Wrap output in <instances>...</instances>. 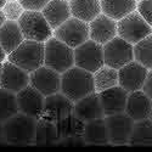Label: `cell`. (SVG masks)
<instances>
[{
	"mask_svg": "<svg viewBox=\"0 0 152 152\" xmlns=\"http://www.w3.org/2000/svg\"><path fill=\"white\" fill-rule=\"evenodd\" d=\"M18 111L27 116L39 119L44 111L45 96L38 91L35 88L28 84L26 88L16 93Z\"/></svg>",
	"mask_w": 152,
	"mask_h": 152,
	"instance_id": "7c38bea8",
	"label": "cell"
},
{
	"mask_svg": "<svg viewBox=\"0 0 152 152\" xmlns=\"http://www.w3.org/2000/svg\"><path fill=\"white\" fill-rule=\"evenodd\" d=\"M18 112L16 93L0 86V122L4 123L6 119L11 118Z\"/></svg>",
	"mask_w": 152,
	"mask_h": 152,
	"instance_id": "f1b7e54d",
	"label": "cell"
},
{
	"mask_svg": "<svg viewBox=\"0 0 152 152\" xmlns=\"http://www.w3.org/2000/svg\"><path fill=\"white\" fill-rule=\"evenodd\" d=\"M73 115L80 121L89 122L96 118H104L105 113L101 106V101L96 91L82 97L73 104Z\"/></svg>",
	"mask_w": 152,
	"mask_h": 152,
	"instance_id": "e0dca14e",
	"label": "cell"
},
{
	"mask_svg": "<svg viewBox=\"0 0 152 152\" xmlns=\"http://www.w3.org/2000/svg\"><path fill=\"white\" fill-rule=\"evenodd\" d=\"M95 91L100 93L112 86L118 85V71L107 65L100 67L96 72L93 73Z\"/></svg>",
	"mask_w": 152,
	"mask_h": 152,
	"instance_id": "4316f807",
	"label": "cell"
},
{
	"mask_svg": "<svg viewBox=\"0 0 152 152\" xmlns=\"http://www.w3.org/2000/svg\"><path fill=\"white\" fill-rule=\"evenodd\" d=\"M73 101L65 96L62 93H55L45 96L44 111L40 118L48 119L50 122L57 123L63 118L73 113Z\"/></svg>",
	"mask_w": 152,
	"mask_h": 152,
	"instance_id": "4fadbf2b",
	"label": "cell"
},
{
	"mask_svg": "<svg viewBox=\"0 0 152 152\" xmlns=\"http://www.w3.org/2000/svg\"><path fill=\"white\" fill-rule=\"evenodd\" d=\"M150 119L152 121V110H151V115H150Z\"/></svg>",
	"mask_w": 152,
	"mask_h": 152,
	"instance_id": "ab89813d",
	"label": "cell"
},
{
	"mask_svg": "<svg viewBox=\"0 0 152 152\" xmlns=\"http://www.w3.org/2000/svg\"><path fill=\"white\" fill-rule=\"evenodd\" d=\"M136 4V0H100L101 12L116 21L135 11Z\"/></svg>",
	"mask_w": 152,
	"mask_h": 152,
	"instance_id": "cb8c5ba5",
	"label": "cell"
},
{
	"mask_svg": "<svg viewBox=\"0 0 152 152\" xmlns=\"http://www.w3.org/2000/svg\"><path fill=\"white\" fill-rule=\"evenodd\" d=\"M148 69L141 63L133 60L118 69V85L128 93L141 90Z\"/></svg>",
	"mask_w": 152,
	"mask_h": 152,
	"instance_id": "5bb4252c",
	"label": "cell"
},
{
	"mask_svg": "<svg viewBox=\"0 0 152 152\" xmlns=\"http://www.w3.org/2000/svg\"><path fill=\"white\" fill-rule=\"evenodd\" d=\"M67 1H69V0H67Z\"/></svg>",
	"mask_w": 152,
	"mask_h": 152,
	"instance_id": "7bdbcfd3",
	"label": "cell"
},
{
	"mask_svg": "<svg viewBox=\"0 0 152 152\" xmlns=\"http://www.w3.org/2000/svg\"><path fill=\"white\" fill-rule=\"evenodd\" d=\"M71 15L89 23L101 14L100 0H69Z\"/></svg>",
	"mask_w": 152,
	"mask_h": 152,
	"instance_id": "603a6c76",
	"label": "cell"
},
{
	"mask_svg": "<svg viewBox=\"0 0 152 152\" xmlns=\"http://www.w3.org/2000/svg\"><path fill=\"white\" fill-rule=\"evenodd\" d=\"M18 1L23 6L24 10L42 11L43 7L50 1V0H18Z\"/></svg>",
	"mask_w": 152,
	"mask_h": 152,
	"instance_id": "d6a6232c",
	"label": "cell"
},
{
	"mask_svg": "<svg viewBox=\"0 0 152 152\" xmlns=\"http://www.w3.org/2000/svg\"><path fill=\"white\" fill-rule=\"evenodd\" d=\"M141 90L152 100V69H148L146 79L144 82V85L141 88Z\"/></svg>",
	"mask_w": 152,
	"mask_h": 152,
	"instance_id": "836d02e7",
	"label": "cell"
},
{
	"mask_svg": "<svg viewBox=\"0 0 152 152\" xmlns=\"http://www.w3.org/2000/svg\"><path fill=\"white\" fill-rule=\"evenodd\" d=\"M136 11L152 27V0H140V1H137Z\"/></svg>",
	"mask_w": 152,
	"mask_h": 152,
	"instance_id": "1f68e13d",
	"label": "cell"
},
{
	"mask_svg": "<svg viewBox=\"0 0 152 152\" xmlns=\"http://www.w3.org/2000/svg\"><path fill=\"white\" fill-rule=\"evenodd\" d=\"M102 48L105 65L117 71L134 60V45L118 35L105 43Z\"/></svg>",
	"mask_w": 152,
	"mask_h": 152,
	"instance_id": "ba28073f",
	"label": "cell"
},
{
	"mask_svg": "<svg viewBox=\"0 0 152 152\" xmlns=\"http://www.w3.org/2000/svg\"><path fill=\"white\" fill-rule=\"evenodd\" d=\"M44 65L63 73L74 66V49L53 35L44 43Z\"/></svg>",
	"mask_w": 152,
	"mask_h": 152,
	"instance_id": "277c9868",
	"label": "cell"
},
{
	"mask_svg": "<svg viewBox=\"0 0 152 152\" xmlns=\"http://www.w3.org/2000/svg\"><path fill=\"white\" fill-rule=\"evenodd\" d=\"M29 84V73L15 63L5 60L0 74V86L12 93H18Z\"/></svg>",
	"mask_w": 152,
	"mask_h": 152,
	"instance_id": "9a60e30c",
	"label": "cell"
},
{
	"mask_svg": "<svg viewBox=\"0 0 152 152\" xmlns=\"http://www.w3.org/2000/svg\"><path fill=\"white\" fill-rule=\"evenodd\" d=\"M42 14L53 29L57 28L60 24L72 16L67 0H50L43 7Z\"/></svg>",
	"mask_w": 152,
	"mask_h": 152,
	"instance_id": "ffe728a7",
	"label": "cell"
},
{
	"mask_svg": "<svg viewBox=\"0 0 152 152\" xmlns=\"http://www.w3.org/2000/svg\"><path fill=\"white\" fill-rule=\"evenodd\" d=\"M151 110H152V100L142 90L128 93L124 112L134 121L150 118Z\"/></svg>",
	"mask_w": 152,
	"mask_h": 152,
	"instance_id": "d6986e66",
	"label": "cell"
},
{
	"mask_svg": "<svg viewBox=\"0 0 152 152\" xmlns=\"http://www.w3.org/2000/svg\"><path fill=\"white\" fill-rule=\"evenodd\" d=\"M0 141H4V125H3V122H0Z\"/></svg>",
	"mask_w": 152,
	"mask_h": 152,
	"instance_id": "8d00e7d4",
	"label": "cell"
},
{
	"mask_svg": "<svg viewBox=\"0 0 152 152\" xmlns=\"http://www.w3.org/2000/svg\"><path fill=\"white\" fill-rule=\"evenodd\" d=\"M24 40V37L21 32L17 21L6 20L0 27V45L4 49L6 55L14 50Z\"/></svg>",
	"mask_w": 152,
	"mask_h": 152,
	"instance_id": "44dd1931",
	"label": "cell"
},
{
	"mask_svg": "<svg viewBox=\"0 0 152 152\" xmlns=\"http://www.w3.org/2000/svg\"><path fill=\"white\" fill-rule=\"evenodd\" d=\"M17 23L24 39L45 43L54 35V29L50 27L42 11L24 10Z\"/></svg>",
	"mask_w": 152,
	"mask_h": 152,
	"instance_id": "5b68a950",
	"label": "cell"
},
{
	"mask_svg": "<svg viewBox=\"0 0 152 152\" xmlns=\"http://www.w3.org/2000/svg\"><path fill=\"white\" fill-rule=\"evenodd\" d=\"M3 12L6 17V20L10 21H18L21 15L23 14V6L20 4L18 0H11V1H6L5 5L3 6Z\"/></svg>",
	"mask_w": 152,
	"mask_h": 152,
	"instance_id": "4dcf8cb0",
	"label": "cell"
},
{
	"mask_svg": "<svg viewBox=\"0 0 152 152\" xmlns=\"http://www.w3.org/2000/svg\"><path fill=\"white\" fill-rule=\"evenodd\" d=\"M150 34L152 27L136 10L117 21V35L133 45Z\"/></svg>",
	"mask_w": 152,
	"mask_h": 152,
	"instance_id": "8992f818",
	"label": "cell"
},
{
	"mask_svg": "<svg viewBox=\"0 0 152 152\" xmlns=\"http://www.w3.org/2000/svg\"><path fill=\"white\" fill-rule=\"evenodd\" d=\"M37 121V118L27 116L24 113H16L15 116L3 123L4 141L16 145L34 144Z\"/></svg>",
	"mask_w": 152,
	"mask_h": 152,
	"instance_id": "7a4b0ae2",
	"label": "cell"
},
{
	"mask_svg": "<svg viewBox=\"0 0 152 152\" xmlns=\"http://www.w3.org/2000/svg\"><path fill=\"white\" fill-rule=\"evenodd\" d=\"M116 35L117 21L108 17L102 12L89 22V39L104 45Z\"/></svg>",
	"mask_w": 152,
	"mask_h": 152,
	"instance_id": "2e32d148",
	"label": "cell"
},
{
	"mask_svg": "<svg viewBox=\"0 0 152 152\" xmlns=\"http://www.w3.org/2000/svg\"><path fill=\"white\" fill-rule=\"evenodd\" d=\"M60 141L57 125L54 122H50L44 118H39L37 121V129H35V140L37 145H53Z\"/></svg>",
	"mask_w": 152,
	"mask_h": 152,
	"instance_id": "484cf974",
	"label": "cell"
},
{
	"mask_svg": "<svg viewBox=\"0 0 152 152\" xmlns=\"http://www.w3.org/2000/svg\"><path fill=\"white\" fill-rule=\"evenodd\" d=\"M5 3H6V0H0V10L3 9V6L5 5Z\"/></svg>",
	"mask_w": 152,
	"mask_h": 152,
	"instance_id": "74e56055",
	"label": "cell"
},
{
	"mask_svg": "<svg viewBox=\"0 0 152 152\" xmlns=\"http://www.w3.org/2000/svg\"><path fill=\"white\" fill-rule=\"evenodd\" d=\"M95 91L94 77L91 72H88L80 67L73 66L61 73L60 93L67 96L73 102Z\"/></svg>",
	"mask_w": 152,
	"mask_h": 152,
	"instance_id": "6da1fadb",
	"label": "cell"
},
{
	"mask_svg": "<svg viewBox=\"0 0 152 152\" xmlns=\"http://www.w3.org/2000/svg\"><path fill=\"white\" fill-rule=\"evenodd\" d=\"M134 60L147 69H152V34L134 44Z\"/></svg>",
	"mask_w": 152,
	"mask_h": 152,
	"instance_id": "f546056e",
	"label": "cell"
},
{
	"mask_svg": "<svg viewBox=\"0 0 152 152\" xmlns=\"http://www.w3.org/2000/svg\"><path fill=\"white\" fill-rule=\"evenodd\" d=\"M6 21V17H5V15H4V12H3V10H0V27L4 24V22Z\"/></svg>",
	"mask_w": 152,
	"mask_h": 152,
	"instance_id": "d590c367",
	"label": "cell"
},
{
	"mask_svg": "<svg viewBox=\"0 0 152 152\" xmlns=\"http://www.w3.org/2000/svg\"><path fill=\"white\" fill-rule=\"evenodd\" d=\"M83 139L86 144H94V145L110 144V137H108L105 117L85 122Z\"/></svg>",
	"mask_w": 152,
	"mask_h": 152,
	"instance_id": "7402d4cb",
	"label": "cell"
},
{
	"mask_svg": "<svg viewBox=\"0 0 152 152\" xmlns=\"http://www.w3.org/2000/svg\"><path fill=\"white\" fill-rule=\"evenodd\" d=\"M104 65L105 58L102 44L88 39L79 46L74 48V66L94 73Z\"/></svg>",
	"mask_w": 152,
	"mask_h": 152,
	"instance_id": "52a82bcc",
	"label": "cell"
},
{
	"mask_svg": "<svg viewBox=\"0 0 152 152\" xmlns=\"http://www.w3.org/2000/svg\"><path fill=\"white\" fill-rule=\"evenodd\" d=\"M107 125V132L110 137V144L124 145L129 144V139L134 126V119L129 117L125 112L115 113V115L105 116Z\"/></svg>",
	"mask_w": 152,
	"mask_h": 152,
	"instance_id": "30bf717a",
	"label": "cell"
},
{
	"mask_svg": "<svg viewBox=\"0 0 152 152\" xmlns=\"http://www.w3.org/2000/svg\"><path fill=\"white\" fill-rule=\"evenodd\" d=\"M6 1H11V0H6Z\"/></svg>",
	"mask_w": 152,
	"mask_h": 152,
	"instance_id": "60d3db41",
	"label": "cell"
},
{
	"mask_svg": "<svg viewBox=\"0 0 152 152\" xmlns=\"http://www.w3.org/2000/svg\"><path fill=\"white\" fill-rule=\"evenodd\" d=\"M1 67H3V62H0V74H1Z\"/></svg>",
	"mask_w": 152,
	"mask_h": 152,
	"instance_id": "f35d334b",
	"label": "cell"
},
{
	"mask_svg": "<svg viewBox=\"0 0 152 152\" xmlns=\"http://www.w3.org/2000/svg\"><path fill=\"white\" fill-rule=\"evenodd\" d=\"M136 1H140V0H136Z\"/></svg>",
	"mask_w": 152,
	"mask_h": 152,
	"instance_id": "b9f144b4",
	"label": "cell"
},
{
	"mask_svg": "<svg viewBox=\"0 0 152 152\" xmlns=\"http://www.w3.org/2000/svg\"><path fill=\"white\" fill-rule=\"evenodd\" d=\"M6 57H7L6 53L4 51V49L1 48V45H0V62H4L6 60Z\"/></svg>",
	"mask_w": 152,
	"mask_h": 152,
	"instance_id": "e575fe53",
	"label": "cell"
},
{
	"mask_svg": "<svg viewBox=\"0 0 152 152\" xmlns=\"http://www.w3.org/2000/svg\"><path fill=\"white\" fill-rule=\"evenodd\" d=\"M54 37L74 49L89 39V23L71 16L54 29Z\"/></svg>",
	"mask_w": 152,
	"mask_h": 152,
	"instance_id": "9c48e42d",
	"label": "cell"
},
{
	"mask_svg": "<svg viewBox=\"0 0 152 152\" xmlns=\"http://www.w3.org/2000/svg\"><path fill=\"white\" fill-rule=\"evenodd\" d=\"M29 84L44 96H49L60 91L61 74L43 65L29 73Z\"/></svg>",
	"mask_w": 152,
	"mask_h": 152,
	"instance_id": "8fae6325",
	"label": "cell"
},
{
	"mask_svg": "<svg viewBox=\"0 0 152 152\" xmlns=\"http://www.w3.org/2000/svg\"><path fill=\"white\" fill-rule=\"evenodd\" d=\"M6 60L31 73L44 65V43L24 39Z\"/></svg>",
	"mask_w": 152,
	"mask_h": 152,
	"instance_id": "3957f363",
	"label": "cell"
},
{
	"mask_svg": "<svg viewBox=\"0 0 152 152\" xmlns=\"http://www.w3.org/2000/svg\"><path fill=\"white\" fill-rule=\"evenodd\" d=\"M132 145H152V121L145 118L135 121L129 139Z\"/></svg>",
	"mask_w": 152,
	"mask_h": 152,
	"instance_id": "83f0119b",
	"label": "cell"
},
{
	"mask_svg": "<svg viewBox=\"0 0 152 152\" xmlns=\"http://www.w3.org/2000/svg\"><path fill=\"white\" fill-rule=\"evenodd\" d=\"M101 106H102L105 116L115 115V113L124 112L126 105V97H128V91L121 85L112 86L110 89L97 93Z\"/></svg>",
	"mask_w": 152,
	"mask_h": 152,
	"instance_id": "ac0fdd59",
	"label": "cell"
},
{
	"mask_svg": "<svg viewBox=\"0 0 152 152\" xmlns=\"http://www.w3.org/2000/svg\"><path fill=\"white\" fill-rule=\"evenodd\" d=\"M84 124L85 123L78 117H75L73 113L68 117L63 118L62 121L57 122L56 125L60 141L66 140V139H83Z\"/></svg>",
	"mask_w": 152,
	"mask_h": 152,
	"instance_id": "d4e9b609",
	"label": "cell"
}]
</instances>
